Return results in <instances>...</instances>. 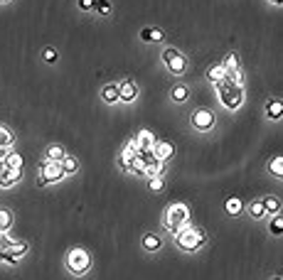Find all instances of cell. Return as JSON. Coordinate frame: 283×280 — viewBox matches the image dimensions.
<instances>
[{
	"mask_svg": "<svg viewBox=\"0 0 283 280\" xmlns=\"http://www.w3.org/2000/svg\"><path fill=\"white\" fill-rule=\"evenodd\" d=\"M268 231H271L273 236H281L283 234V216L278 214V212L273 214V219H271V224H268Z\"/></svg>",
	"mask_w": 283,
	"mask_h": 280,
	"instance_id": "27",
	"label": "cell"
},
{
	"mask_svg": "<svg viewBox=\"0 0 283 280\" xmlns=\"http://www.w3.org/2000/svg\"><path fill=\"white\" fill-rule=\"evenodd\" d=\"M10 241H13V238H10L5 231H0V251H5V248L10 246Z\"/></svg>",
	"mask_w": 283,
	"mask_h": 280,
	"instance_id": "36",
	"label": "cell"
},
{
	"mask_svg": "<svg viewBox=\"0 0 283 280\" xmlns=\"http://www.w3.org/2000/svg\"><path fill=\"white\" fill-rule=\"evenodd\" d=\"M118 162H121V168L126 170V172H131V162H133V152L123 150V152H121V158H118Z\"/></svg>",
	"mask_w": 283,
	"mask_h": 280,
	"instance_id": "31",
	"label": "cell"
},
{
	"mask_svg": "<svg viewBox=\"0 0 283 280\" xmlns=\"http://www.w3.org/2000/svg\"><path fill=\"white\" fill-rule=\"evenodd\" d=\"M222 64H224L226 72H234V69H239V56H236V54H226Z\"/></svg>",
	"mask_w": 283,
	"mask_h": 280,
	"instance_id": "32",
	"label": "cell"
},
{
	"mask_svg": "<svg viewBox=\"0 0 283 280\" xmlns=\"http://www.w3.org/2000/svg\"><path fill=\"white\" fill-rule=\"evenodd\" d=\"M94 10H99L101 15H109V12H111V2H109V0H96V2H94Z\"/></svg>",
	"mask_w": 283,
	"mask_h": 280,
	"instance_id": "33",
	"label": "cell"
},
{
	"mask_svg": "<svg viewBox=\"0 0 283 280\" xmlns=\"http://www.w3.org/2000/svg\"><path fill=\"white\" fill-rule=\"evenodd\" d=\"M131 174H138V177H145V160L141 155H133V162H131Z\"/></svg>",
	"mask_w": 283,
	"mask_h": 280,
	"instance_id": "24",
	"label": "cell"
},
{
	"mask_svg": "<svg viewBox=\"0 0 283 280\" xmlns=\"http://www.w3.org/2000/svg\"><path fill=\"white\" fill-rule=\"evenodd\" d=\"M141 40H143V42H150V28H143L141 30Z\"/></svg>",
	"mask_w": 283,
	"mask_h": 280,
	"instance_id": "39",
	"label": "cell"
},
{
	"mask_svg": "<svg viewBox=\"0 0 283 280\" xmlns=\"http://www.w3.org/2000/svg\"><path fill=\"white\" fill-rule=\"evenodd\" d=\"M126 150H128V152H133V155H141V150H138V142H136V138L131 140L128 145H126Z\"/></svg>",
	"mask_w": 283,
	"mask_h": 280,
	"instance_id": "37",
	"label": "cell"
},
{
	"mask_svg": "<svg viewBox=\"0 0 283 280\" xmlns=\"http://www.w3.org/2000/svg\"><path fill=\"white\" fill-rule=\"evenodd\" d=\"M5 165L10 170H18V172H23L25 168V158L20 155V152H13V150H8V155H5Z\"/></svg>",
	"mask_w": 283,
	"mask_h": 280,
	"instance_id": "16",
	"label": "cell"
},
{
	"mask_svg": "<svg viewBox=\"0 0 283 280\" xmlns=\"http://www.w3.org/2000/svg\"><path fill=\"white\" fill-rule=\"evenodd\" d=\"M224 76H226L224 64H214V66H209V69H207V79H209L212 84H219Z\"/></svg>",
	"mask_w": 283,
	"mask_h": 280,
	"instance_id": "18",
	"label": "cell"
},
{
	"mask_svg": "<svg viewBox=\"0 0 283 280\" xmlns=\"http://www.w3.org/2000/svg\"><path fill=\"white\" fill-rule=\"evenodd\" d=\"M136 98H138V86H136V82L123 79V82L118 84V101H121V104H133Z\"/></svg>",
	"mask_w": 283,
	"mask_h": 280,
	"instance_id": "9",
	"label": "cell"
},
{
	"mask_svg": "<svg viewBox=\"0 0 283 280\" xmlns=\"http://www.w3.org/2000/svg\"><path fill=\"white\" fill-rule=\"evenodd\" d=\"M101 98H104V104H118V84H106L101 88Z\"/></svg>",
	"mask_w": 283,
	"mask_h": 280,
	"instance_id": "17",
	"label": "cell"
},
{
	"mask_svg": "<svg viewBox=\"0 0 283 280\" xmlns=\"http://www.w3.org/2000/svg\"><path fill=\"white\" fill-rule=\"evenodd\" d=\"M268 2H273V5H281L283 0H268Z\"/></svg>",
	"mask_w": 283,
	"mask_h": 280,
	"instance_id": "40",
	"label": "cell"
},
{
	"mask_svg": "<svg viewBox=\"0 0 283 280\" xmlns=\"http://www.w3.org/2000/svg\"><path fill=\"white\" fill-rule=\"evenodd\" d=\"M59 162H62V168H64V174H74V172H79V160H77L74 155H67V152H64V158H62Z\"/></svg>",
	"mask_w": 283,
	"mask_h": 280,
	"instance_id": "19",
	"label": "cell"
},
{
	"mask_svg": "<svg viewBox=\"0 0 283 280\" xmlns=\"http://www.w3.org/2000/svg\"><path fill=\"white\" fill-rule=\"evenodd\" d=\"M136 142H138V150L141 152H153V145H155V136L148 130V128H143L141 133L136 136Z\"/></svg>",
	"mask_w": 283,
	"mask_h": 280,
	"instance_id": "13",
	"label": "cell"
},
{
	"mask_svg": "<svg viewBox=\"0 0 283 280\" xmlns=\"http://www.w3.org/2000/svg\"><path fill=\"white\" fill-rule=\"evenodd\" d=\"M143 160H145V177H150V174H163V172H165V162L158 160L153 152H143Z\"/></svg>",
	"mask_w": 283,
	"mask_h": 280,
	"instance_id": "10",
	"label": "cell"
},
{
	"mask_svg": "<svg viewBox=\"0 0 283 280\" xmlns=\"http://www.w3.org/2000/svg\"><path fill=\"white\" fill-rule=\"evenodd\" d=\"M261 204H263V209H266V214H276V212H281V199L278 196H263L261 199Z\"/></svg>",
	"mask_w": 283,
	"mask_h": 280,
	"instance_id": "22",
	"label": "cell"
},
{
	"mask_svg": "<svg viewBox=\"0 0 283 280\" xmlns=\"http://www.w3.org/2000/svg\"><path fill=\"white\" fill-rule=\"evenodd\" d=\"M192 128L199 130V133H207V130H212L214 128V123H217V116L209 111V108H197V111L192 113Z\"/></svg>",
	"mask_w": 283,
	"mask_h": 280,
	"instance_id": "7",
	"label": "cell"
},
{
	"mask_svg": "<svg viewBox=\"0 0 283 280\" xmlns=\"http://www.w3.org/2000/svg\"><path fill=\"white\" fill-rule=\"evenodd\" d=\"M40 177H42L47 184H55L59 180H64L67 174H64V168H62L59 160H45L42 168H40Z\"/></svg>",
	"mask_w": 283,
	"mask_h": 280,
	"instance_id": "6",
	"label": "cell"
},
{
	"mask_svg": "<svg viewBox=\"0 0 283 280\" xmlns=\"http://www.w3.org/2000/svg\"><path fill=\"white\" fill-rule=\"evenodd\" d=\"M249 214H251V219H256V222L266 216V209H263L261 199H256V202H251V204H249Z\"/></svg>",
	"mask_w": 283,
	"mask_h": 280,
	"instance_id": "26",
	"label": "cell"
},
{
	"mask_svg": "<svg viewBox=\"0 0 283 280\" xmlns=\"http://www.w3.org/2000/svg\"><path fill=\"white\" fill-rule=\"evenodd\" d=\"M160 56H163L165 69H168L172 76H182V74L187 72V56L182 54L180 50H175V47H165Z\"/></svg>",
	"mask_w": 283,
	"mask_h": 280,
	"instance_id": "5",
	"label": "cell"
},
{
	"mask_svg": "<svg viewBox=\"0 0 283 280\" xmlns=\"http://www.w3.org/2000/svg\"><path fill=\"white\" fill-rule=\"evenodd\" d=\"M263 111H266V118H268V120H281L283 118V101L281 98H271Z\"/></svg>",
	"mask_w": 283,
	"mask_h": 280,
	"instance_id": "14",
	"label": "cell"
},
{
	"mask_svg": "<svg viewBox=\"0 0 283 280\" xmlns=\"http://www.w3.org/2000/svg\"><path fill=\"white\" fill-rule=\"evenodd\" d=\"M94 2H96V0H79V8H82V10H94Z\"/></svg>",
	"mask_w": 283,
	"mask_h": 280,
	"instance_id": "38",
	"label": "cell"
},
{
	"mask_svg": "<svg viewBox=\"0 0 283 280\" xmlns=\"http://www.w3.org/2000/svg\"><path fill=\"white\" fill-rule=\"evenodd\" d=\"M160 40H163V30L150 28V42H160Z\"/></svg>",
	"mask_w": 283,
	"mask_h": 280,
	"instance_id": "35",
	"label": "cell"
},
{
	"mask_svg": "<svg viewBox=\"0 0 283 280\" xmlns=\"http://www.w3.org/2000/svg\"><path fill=\"white\" fill-rule=\"evenodd\" d=\"M170 96H172V101H175V104H185V101H187V96H190V88H187L185 84H177V86H172Z\"/></svg>",
	"mask_w": 283,
	"mask_h": 280,
	"instance_id": "20",
	"label": "cell"
},
{
	"mask_svg": "<svg viewBox=\"0 0 283 280\" xmlns=\"http://www.w3.org/2000/svg\"><path fill=\"white\" fill-rule=\"evenodd\" d=\"M224 212L229 216H239V214L244 212V202H241L239 196H229L224 202Z\"/></svg>",
	"mask_w": 283,
	"mask_h": 280,
	"instance_id": "15",
	"label": "cell"
},
{
	"mask_svg": "<svg viewBox=\"0 0 283 280\" xmlns=\"http://www.w3.org/2000/svg\"><path fill=\"white\" fill-rule=\"evenodd\" d=\"M163 224H165V228H168L170 234L180 231L182 226L190 224V206H187L185 202H175V204H170L168 209H165Z\"/></svg>",
	"mask_w": 283,
	"mask_h": 280,
	"instance_id": "3",
	"label": "cell"
},
{
	"mask_svg": "<svg viewBox=\"0 0 283 280\" xmlns=\"http://www.w3.org/2000/svg\"><path fill=\"white\" fill-rule=\"evenodd\" d=\"M13 142H15V136H13V130H10L8 126H0V148L10 150V148H13Z\"/></svg>",
	"mask_w": 283,
	"mask_h": 280,
	"instance_id": "23",
	"label": "cell"
},
{
	"mask_svg": "<svg viewBox=\"0 0 283 280\" xmlns=\"http://www.w3.org/2000/svg\"><path fill=\"white\" fill-rule=\"evenodd\" d=\"M153 155H155L158 160L168 162L170 158L175 155V145H172V142H168V140H155V145H153Z\"/></svg>",
	"mask_w": 283,
	"mask_h": 280,
	"instance_id": "11",
	"label": "cell"
},
{
	"mask_svg": "<svg viewBox=\"0 0 283 280\" xmlns=\"http://www.w3.org/2000/svg\"><path fill=\"white\" fill-rule=\"evenodd\" d=\"M148 187H150L153 192H160V190L165 187V180H163V174H150V180H148Z\"/></svg>",
	"mask_w": 283,
	"mask_h": 280,
	"instance_id": "29",
	"label": "cell"
},
{
	"mask_svg": "<svg viewBox=\"0 0 283 280\" xmlns=\"http://www.w3.org/2000/svg\"><path fill=\"white\" fill-rule=\"evenodd\" d=\"M160 246H163V241H160L158 234H145V236H143V248H145V251H158Z\"/></svg>",
	"mask_w": 283,
	"mask_h": 280,
	"instance_id": "21",
	"label": "cell"
},
{
	"mask_svg": "<svg viewBox=\"0 0 283 280\" xmlns=\"http://www.w3.org/2000/svg\"><path fill=\"white\" fill-rule=\"evenodd\" d=\"M175 244H177L180 251L192 253L207 244V234H204L202 228H197V226L187 224V226H182L180 231H175Z\"/></svg>",
	"mask_w": 283,
	"mask_h": 280,
	"instance_id": "1",
	"label": "cell"
},
{
	"mask_svg": "<svg viewBox=\"0 0 283 280\" xmlns=\"http://www.w3.org/2000/svg\"><path fill=\"white\" fill-rule=\"evenodd\" d=\"M217 86H219V88H217V94H219V104L224 106L226 111H236V108L244 104V86L241 84H231V82L224 76Z\"/></svg>",
	"mask_w": 283,
	"mask_h": 280,
	"instance_id": "2",
	"label": "cell"
},
{
	"mask_svg": "<svg viewBox=\"0 0 283 280\" xmlns=\"http://www.w3.org/2000/svg\"><path fill=\"white\" fill-rule=\"evenodd\" d=\"M268 172H271L273 177H278V180H281V177H283V155H276V158L268 162Z\"/></svg>",
	"mask_w": 283,
	"mask_h": 280,
	"instance_id": "25",
	"label": "cell"
},
{
	"mask_svg": "<svg viewBox=\"0 0 283 280\" xmlns=\"http://www.w3.org/2000/svg\"><path fill=\"white\" fill-rule=\"evenodd\" d=\"M3 2H10V0H0V5H3Z\"/></svg>",
	"mask_w": 283,
	"mask_h": 280,
	"instance_id": "41",
	"label": "cell"
},
{
	"mask_svg": "<svg viewBox=\"0 0 283 280\" xmlns=\"http://www.w3.org/2000/svg\"><path fill=\"white\" fill-rule=\"evenodd\" d=\"M64 152H67V150H64L62 145H50V148H47V160H62Z\"/></svg>",
	"mask_w": 283,
	"mask_h": 280,
	"instance_id": "30",
	"label": "cell"
},
{
	"mask_svg": "<svg viewBox=\"0 0 283 280\" xmlns=\"http://www.w3.org/2000/svg\"><path fill=\"white\" fill-rule=\"evenodd\" d=\"M42 59H45L47 64H55L57 59H59V54H57V50H55V47H47V50L42 52Z\"/></svg>",
	"mask_w": 283,
	"mask_h": 280,
	"instance_id": "34",
	"label": "cell"
},
{
	"mask_svg": "<svg viewBox=\"0 0 283 280\" xmlns=\"http://www.w3.org/2000/svg\"><path fill=\"white\" fill-rule=\"evenodd\" d=\"M28 244L25 241H10V246L5 248V251H0V260L3 263H18L25 253H28Z\"/></svg>",
	"mask_w": 283,
	"mask_h": 280,
	"instance_id": "8",
	"label": "cell"
},
{
	"mask_svg": "<svg viewBox=\"0 0 283 280\" xmlns=\"http://www.w3.org/2000/svg\"><path fill=\"white\" fill-rule=\"evenodd\" d=\"M91 268V256L86 248H69L67 253V270L72 273V276H84L86 270Z\"/></svg>",
	"mask_w": 283,
	"mask_h": 280,
	"instance_id": "4",
	"label": "cell"
},
{
	"mask_svg": "<svg viewBox=\"0 0 283 280\" xmlns=\"http://www.w3.org/2000/svg\"><path fill=\"white\" fill-rule=\"evenodd\" d=\"M10 226H13V212L0 209V231H10Z\"/></svg>",
	"mask_w": 283,
	"mask_h": 280,
	"instance_id": "28",
	"label": "cell"
},
{
	"mask_svg": "<svg viewBox=\"0 0 283 280\" xmlns=\"http://www.w3.org/2000/svg\"><path fill=\"white\" fill-rule=\"evenodd\" d=\"M20 177H23V172H18V170H10L8 165L0 170V187H13V184H18L20 182Z\"/></svg>",
	"mask_w": 283,
	"mask_h": 280,
	"instance_id": "12",
	"label": "cell"
}]
</instances>
